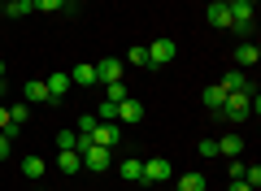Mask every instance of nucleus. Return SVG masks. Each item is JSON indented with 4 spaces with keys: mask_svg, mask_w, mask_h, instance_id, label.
I'll use <instances>...</instances> for the list:
<instances>
[{
    "mask_svg": "<svg viewBox=\"0 0 261 191\" xmlns=\"http://www.w3.org/2000/svg\"><path fill=\"white\" fill-rule=\"evenodd\" d=\"M252 96H257L252 87H244V91H226V100H222V109H218V113H222L226 122H244V118L252 113Z\"/></svg>",
    "mask_w": 261,
    "mask_h": 191,
    "instance_id": "1",
    "label": "nucleus"
},
{
    "mask_svg": "<svg viewBox=\"0 0 261 191\" xmlns=\"http://www.w3.org/2000/svg\"><path fill=\"white\" fill-rule=\"evenodd\" d=\"M174 178V165L166 161V156H152V161H144V170H140V182H170Z\"/></svg>",
    "mask_w": 261,
    "mask_h": 191,
    "instance_id": "2",
    "label": "nucleus"
},
{
    "mask_svg": "<svg viewBox=\"0 0 261 191\" xmlns=\"http://www.w3.org/2000/svg\"><path fill=\"white\" fill-rule=\"evenodd\" d=\"M226 9H231V31H240V35H252V5H244V0H231Z\"/></svg>",
    "mask_w": 261,
    "mask_h": 191,
    "instance_id": "3",
    "label": "nucleus"
},
{
    "mask_svg": "<svg viewBox=\"0 0 261 191\" xmlns=\"http://www.w3.org/2000/svg\"><path fill=\"white\" fill-rule=\"evenodd\" d=\"M174 52H178L174 39H157V44L148 48V70H161V65H170V61H174Z\"/></svg>",
    "mask_w": 261,
    "mask_h": 191,
    "instance_id": "4",
    "label": "nucleus"
},
{
    "mask_svg": "<svg viewBox=\"0 0 261 191\" xmlns=\"http://www.w3.org/2000/svg\"><path fill=\"white\" fill-rule=\"evenodd\" d=\"M87 139H92L96 148H118L122 130H118V122H96V126H92V135H87Z\"/></svg>",
    "mask_w": 261,
    "mask_h": 191,
    "instance_id": "5",
    "label": "nucleus"
},
{
    "mask_svg": "<svg viewBox=\"0 0 261 191\" xmlns=\"http://www.w3.org/2000/svg\"><path fill=\"white\" fill-rule=\"evenodd\" d=\"M113 122H122V126H135V122H144V104L140 100H118V109H113Z\"/></svg>",
    "mask_w": 261,
    "mask_h": 191,
    "instance_id": "6",
    "label": "nucleus"
},
{
    "mask_svg": "<svg viewBox=\"0 0 261 191\" xmlns=\"http://www.w3.org/2000/svg\"><path fill=\"white\" fill-rule=\"evenodd\" d=\"M79 156H83V170H109V161H113V148H96V144H87Z\"/></svg>",
    "mask_w": 261,
    "mask_h": 191,
    "instance_id": "7",
    "label": "nucleus"
},
{
    "mask_svg": "<svg viewBox=\"0 0 261 191\" xmlns=\"http://www.w3.org/2000/svg\"><path fill=\"white\" fill-rule=\"evenodd\" d=\"M122 65L126 61H96V83H105V87H109V83H122Z\"/></svg>",
    "mask_w": 261,
    "mask_h": 191,
    "instance_id": "8",
    "label": "nucleus"
},
{
    "mask_svg": "<svg viewBox=\"0 0 261 191\" xmlns=\"http://www.w3.org/2000/svg\"><path fill=\"white\" fill-rule=\"evenodd\" d=\"M48 100H61V96H70V87H74V83H70V74H48Z\"/></svg>",
    "mask_w": 261,
    "mask_h": 191,
    "instance_id": "9",
    "label": "nucleus"
},
{
    "mask_svg": "<svg viewBox=\"0 0 261 191\" xmlns=\"http://www.w3.org/2000/svg\"><path fill=\"white\" fill-rule=\"evenodd\" d=\"M70 83H74V87H92V83H96V65L92 61H79L74 70H70Z\"/></svg>",
    "mask_w": 261,
    "mask_h": 191,
    "instance_id": "10",
    "label": "nucleus"
},
{
    "mask_svg": "<svg viewBox=\"0 0 261 191\" xmlns=\"http://www.w3.org/2000/svg\"><path fill=\"white\" fill-rule=\"evenodd\" d=\"M257 61H261V48H257V44H240V52H235V65H240V70H252Z\"/></svg>",
    "mask_w": 261,
    "mask_h": 191,
    "instance_id": "11",
    "label": "nucleus"
},
{
    "mask_svg": "<svg viewBox=\"0 0 261 191\" xmlns=\"http://www.w3.org/2000/svg\"><path fill=\"white\" fill-rule=\"evenodd\" d=\"M209 26H218V31H231V9H226V5H209Z\"/></svg>",
    "mask_w": 261,
    "mask_h": 191,
    "instance_id": "12",
    "label": "nucleus"
},
{
    "mask_svg": "<svg viewBox=\"0 0 261 191\" xmlns=\"http://www.w3.org/2000/svg\"><path fill=\"white\" fill-rule=\"evenodd\" d=\"M22 100H27V104H44V100H48V87H44L39 78H31L27 87H22Z\"/></svg>",
    "mask_w": 261,
    "mask_h": 191,
    "instance_id": "13",
    "label": "nucleus"
},
{
    "mask_svg": "<svg viewBox=\"0 0 261 191\" xmlns=\"http://www.w3.org/2000/svg\"><path fill=\"white\" fill-rule=\"evenodd\" d=\"M200 100H205L209 113H218V109H222V100H226V87H222V83H214V87H205V96H200Z\"/></svg>",
    "mask_w": 261,
    "mask_h": 191,
    "instance_id": "14",
    "label": "nucleus"
},
{
    "mask_svg": "<svg viewBox=\"0 0 261 191\" xmlns=\"http://www.w3.org/2000/svg\"><path fill=\"white\" fill-rule=\"evenodd\" d=\"M222 87H226V91H244V87H252V83H248V74L235 65V70H226V74H222Z\"/></svg>",
    "mask_w": 261,
    "mask_h": 191,
    "instance_id": "15",
    "label": "nucleus"
},
{
    "mask_svg": "<svg viewBox=\"0 0 261 191\" xmlns=\"http://www.w3.org/2000/svg\"><path fill=\"white\" fill-rule=\"evenodd\" d=\"M244 152V135H222L218 139V156H240Z\"/></svg>",
    "mask_w": 261,
    "mask_h": 191,
    "instance_id": "16",
    "label": "nucleus"
},
{
    "mask_svg": "<svg viewBox=\"0 0 261 191\" xmlns=\"http://www.w3.org/2000/svg\"><path fill=\"white\" fill-rule=\"evenodd\" d=\"M57 170H61V174H79V170H83V156H79V152H57Z\"/></svg>",
    "mask_w": 261,
    "mask_h": 191,
    "instance_id": "17",
    "label": "nucleus"
},
{
    "mask_svg": "<svg viewBox=\"0 0 261 191\" xmlns=\"http://www.w3.org/2000/svg\"><path fill=\"white\" fill-rule=\"evenodd\" d=\"M22 174H27L31 182H39L44 178V156H27V161H22Z\"/></svg>",
    "mask_w": 261,
    "mask_h": 191,
    "instance_id": "18",
    "label": "nucleus"
},
{
    "mask_svg": "<svg viewBox=\"0 0 261 191\" xmlns=\"http://www.w3.org/2000/svg\"><path fill=\"white\" fill-rule=\"evenodd\" d=\"M209 182H205V174H183L178 178V191H205Z\"/></svg>",
    "mask_w": 261,
    "mask_h": 191,
    "instance_id": "19",
    "label": "nucleus"
},
{
    "mask_svg": "<svg viewBox=\"0 0 261 191\" xmlns=\"http://www.w3.org/2000/svg\"><path fill=\"white\" fill-rule=\"evenodd\" d=\"M140 170H144V161H135V156L118 165V174H122V178H126V182H140Z\"/></svg>",
    "mask_w": 261,
    "mask_h": 191,
    "instance_id": "20",
    "label": "nucleus"
},
{
    "mask_svg": "<svg viewBox=\"0 0 261 191\" xmlns=\"http://www.w3.org/2000/svg\"><path fill=\"white\" fill-rule=\"evenodd\" d=\"M5 13H9V18H27V13H35V9H31V0H9Z\"/></svg>",
    "mask_w": 261,
    "mask_h": 191,
    "instance_id": "21",
    "label": "nucleus"
},
{
    "mask_svg": "<svg viewBox=\"0 0 261 191\" xmlns=\"http://www.w3.org/2000/svg\"><path fill=\"white\" fill-rule=\"evenodd\" d=\"M31 9L35 13H57V9H65V0H31Z\"/></svg>",
    "mask_w": 261,
    "mask_h": 191,
    "instance_id": "22",
    "label": "nucleus"
},
{
    "mask_svg": "<svg viewBox=\"0 0 261 191\" xmlns=\"http://www.w3.org/2000/svg\"><path fill=\"white\" fill-rule=\"evenodd\" d=\"M244 182L257 191V187H261V165H244Z\"/></svg>",
    "mask_w": 261,
    "mask_h": 191,
    "instance_id": "23",
    "label": "nucleus"
},
{
    "mask_svg": "<svg viewBox=\"0 0 261 191\" xmlns=\"http://www.w3.org/2000/svg\"><path fill=\"white\" fill-rule=\"evenodd\" d=\"M9 122H13V126H22V122H27V100L9 104Z\"/></svg>",
    "mask_w": 261,
    "mask_h": 191,
    "instance_id": "24",
    "label": "nucleus"
},
{
    "mask_svg": "<svg viewBox=\"0 0 261 191\" xmlns=\"http://www.w3.org/2000/svg\"><path fill=\"white\" fill-rule=\"evenodd\" d=\"M105 100H113V104L126 100V87H122V83H109V87H105Z\"/></svg>",
    "mask_w": 261,
    "mask_h": 191,
    "instance_id": "25",
    "label": "nucleus"
},
{
    "mask_svg": "<svg viewBox=\"0 0 261 191\" xmlns=\"http://www.w3.org/2000/svg\"><path fill=\"white\" fill-rule=\"evenodd\" d=\"M126 61H130V65H144V70H148V48H130Z\"/></svg>",
    "mask_w": 261,
    "mask_h": 191,
    "instance_id": "26",
    "label": "nucleus"
},
{
    "mask_svg": "<svg viewBox=\"0 0 261 191\" xmlns=\"http://www.w3.org/2000/svg\"><path fill=\"white\" fill-rule=\"evenodd\" d=\"M92 126H96V113H83V118H79V135H92Z\"/></svg>",
    "mask_w": 261,
    "mask_h": 191,
    "instance_id": "27",
    "label": "nucleus"
},
{
    "mask_svg": "<svg viewBox=\"0 0 261 191\" xmlns=\"http://www.w3.org/2000/svg\"><path fill=\"white\" fill-rule=\"evenodd\" d=\"M0 130H5V135H13V122H9V104H0Z\"/></svg>",
    "mask_w": 261,
    "mask_h": 191,
    "instance_id": "28",
    "label": "nucleus"
},
{
    "mask_svg": "<svg viewBox=\"0 0 261 191\" xmlns=\"http://www.w3.org/2000/svg\"><path fill=\"white\" fill-rule=\"evenodd\" d=\"M200 156H218V139H200Z\"/></svg>",
    "mask_w": 261,
    "mask_h": 191,
    "instance_id": "29",
    "label": "nucleus"
},
{
    "mask_svg": "<svg viewBox=\"0 0 261 191\" xmlns=\"http://www.w3.org/2000/svg\"><path fill=\"white\" fill-rule=\"evenodd\" d=\"M9 148H13V135H5V130H0V161L9 156Z\"/></svg>",
    "mask_w": 261,
    "mask_h": 191,
    "instance_id": "30",
    "label": "nucleus"
},
{
    "mask_svg": "<svg viewBox=\"0 0 261 191\" xmlns=\"http://www.w3.org/2000/svg\"><path fill=\"white\" fill-rule=\"evenodd\" d=\"M244 165H248V161H240V156H231V178H244Z\"/></svg>",
    "mask_w": 261,
    "mask_h": 191,
    "instance_id": "31",
    "label": "nucleus"
},
{
    "mask_svg": "<svg viewBox=\"0 0 261 191\" xmlns=\"http://www.w3.org/2000/svg\"><path fill=\"white\" fill-rule=\"evenodd\" d=\"M231 191H252V187H248L244 178H231Z\"/></svg>",
    "mask_w": 261,
    "mask_h": 191,
    "instance_id": "32",
    "label": "nucleus"
},
{
    "mask_svg": "<svg viewBox=\"0 0 261 191\" xmlns=\"http://www.w3.org/2000/svg\"><path fill=\"white\" fill-rule=\"evenodd\" d=\"M5 91H9V87H5V78H0V96H5Z\"/></svg>",
    "mask_w": 261,
    "mask_h": 191,
    "instance_id": "33",
    "label": "nucleus"
},
{
    "mask_svg": "<svg viewBox=\"0 0 261 191\" xmlns=\"http://www.w3.org/2000/svg\"><path fill=\"white\" fill-rule=\"evenodd\" d=\"M0 78H5V61H0Z\"/></svg>",
    "mask_w": 261,
    "mask_h": 191,
    "instance_id": "34",
    "label": "nucleus"
},
{
    "mask_svg": "<svg viewBox=\"0 0 261 191\" xmlns=\"http://www.w3.org/2000/svg\"><path fill=\"white\" fill-rule=\"evenodd\" d=\"M244 5H257V0H244Z\"/></svg>",
    "mask_w": 261,
    "mask_h": 191,
    "instance_id": "35",
    "label": "nucleus"
},
{
    "mask_svg": "<svg viewBox=\"0 0 261 191\" xmlns=\"http://www.w3.org/2000/svg\"><path fill=\"white\" fill-rule=\"evenodd\" d=\"M218 5H231V0H218Z\"/></svg>",
    "mask_w": 261,
    "mask_h": 191,
    "instance_id": "36",
    "label": "nucleus"
},
{
    "mask_svg": "<svg viewBox=\"0 0 261 191\" xmlns=\"http://www.w3.org/2000/svg\"><path fill=\"white\" fill-rule=\"evenodd\" d=\"M0 13H5V5H0Z\"/></svg>",
    "mask_w": 261,
    "mask_h": 191,
    "instance_id": "37",
    "label": "nucleus"
},
{
    "mask_svg": "<svg viewBox=\"0 0 261 191\" xmlns=\"http://www.w3.org/2000/svg\"><path fill=\"white\" fill-rule=\"evenodd\" d=\"M65 5H70V0H65Z\"/></svg>",
    "mask_w": 261,
    "mask_h": 191,
    "instance_id": "38",
    "label": "nucleus"
},
{
    "mask_svg": "<svg viewBox=\"0 0 261 191\" xmlns=\"http://www.w3.org/2000/svg\"><path fill=\"white\" fill-rule=\"evenodd\" d=\"M35 191H39V187H35Z\"/></svg>",
    "mask_w": 261,
    "mask_h": 191,
    "instance_id": "39",
    "label": "nucleus"
}]
</instances>
